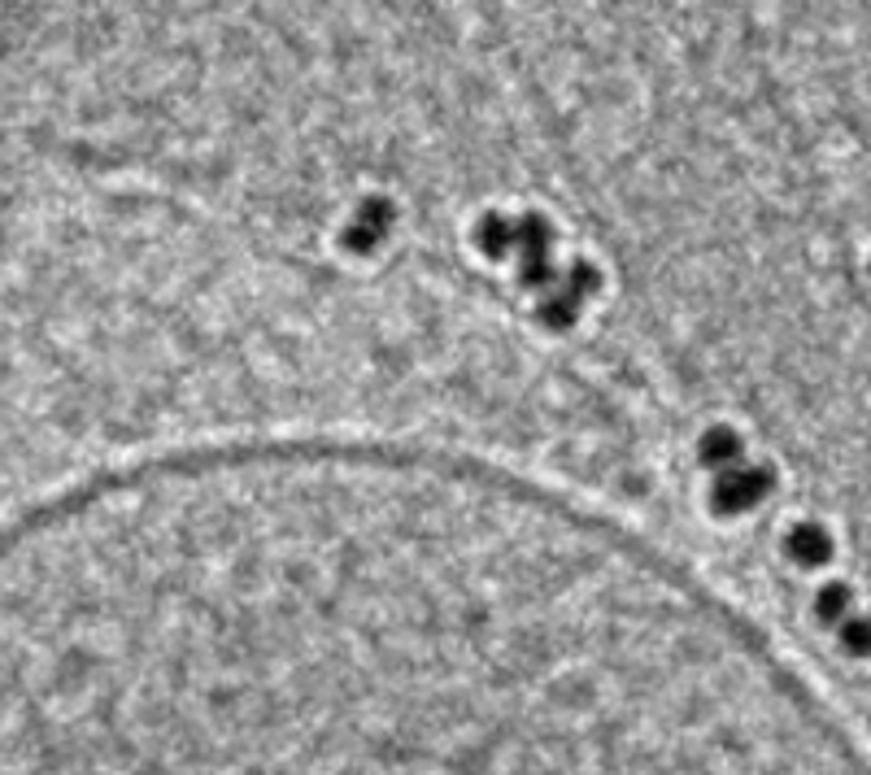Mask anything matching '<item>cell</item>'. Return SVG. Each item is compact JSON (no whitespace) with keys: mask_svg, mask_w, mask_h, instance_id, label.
<instances>
[{"mask_svg":"<svg viewBox=\"0 0 871 775\" xmlns=\"http://www.w3.org/2000/svg\"><path fill=\"white\" fill-rule=\"evenodd\" d=\"M0 775H846L723 605L606 540L327 523L0 641Z\"/></svg>","mask_w":871,"mask_h":775,"instance_id":"cell-1","label":"cell"},{"mask_svg":"<svg viewBox=\"0 0 871 775\" xmlns=\"http://www.w3.org/2000/svg\"><path fill=\"white\" fill-rule=\"evenodd\" d=\"M846 641H850V649H871V623H850L846 627Z\"/></svg>","mask_w":871,"mask_h":775,"instance_id":"cell-2","label":"cell"}]
</instances>
